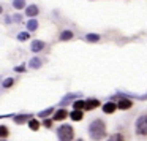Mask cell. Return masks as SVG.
<instances>
[{"mask_svg":"<svg viewBox=\"0 0 147 141\" xmlns=\"http://www.w3.org/2000/svg\"><path fill=\"white\" fill-rule=\"evenodd\" d=\"M89 135L93 141H100L106 136V124L101 119H95L89 125Z\"/></svg>","mask_w":147,"mask_h":141,"instance_id":"cell-1","label":"cell"},{"mask_svg":"<svg viewBox=\"0 0 147 141\" xmlns=\"http://www.w3.org/2000/svg\"><path fill=\"white\" fill-rule=\"evenodd\" d=\"M13 7L16 10H22L26 8V0H13Z\"/></svg>","mask_w":147,"mask_h":141,"instance_id":"cell-20","label":"cell"},{"mask_svg":"<svg viewBox=\"0 0 147 141\" xmlns=\"http://www.w3.org/2000/svg\"><path fill=\"white\" fill-rule=\"evenodd\" d=\"M32 119V114H16L13 117V121H14V124H27V122Z\"/></svg>","mask_w":147,"mask_h":141,"instance_id":"cell-4","label":"cell"},{"mask_svg":"<svg viewBox=\"0 0 147 141\" xmlns=\"http://www.w3.org/2000/svg\"><path fill=\"white\" fill-rule=\"evenodd\" d=\"M84 106H86V102H84V100H76V102L73 103V108L78 109V111H82Z\"/></svg>","mask_w":147,"mask_h":141,"instance_id":"cell-21","label":"cell"},{"mask_svg":"<svg viewBox=\"0 0 147 141\" xmlns=\"http://www.w3.org/2000/svg\"><path fill=\"white\" fill-rule=\"evenodd\" d=\"M45 41H41V40H35V41L30 45V49H32V52H40L45 49Z\"/></svg>","mask_w":147,"mask_h":141,"instance_id":"cell-8","label":"cell"},{"mask_svg":"<svg viewBox=\"0 0 147 141\" xmlns=\"http://www.w3.org/2000/svg\"><path fill=\"white\" fill-rule=\"evenodd\" d=\"M29 127H30V130L36 132L40 128V122L36 121V119H30V121H29Z\"/></svg>","mask_w":147,"mask_h":141,"instance_id":"cell-22","label":"cell"},{"mask_svg":"<svg viewBox=\"0 0 147 141\" xmlns=\"http://www.w3.org/2000/svg\"><path fill=\"white\" fill-rule=\"evenodd\" d=\"M3 13V7H2V5H0V14Z\"/></svg>","mask_w":147,"mask_h":141,"instance_id":"cell-28","label":"cell"},{"mask_svg":"<svg viewBox=\"0 0 147 141\" xmlns=\"http://www.w3.org/2000/svg\"><path fill=\"white\" fill-rule=\"evenodd\" d=\"M13 21H16V22H21V14H14V16H13Z\"/></svg>","mask_w":147,"mask_h":141,"instance_id":"cell-27","label":"cell"},{"mask_svg":"<svg viewBox=\"0 0 147 141\" xmlns=\"http://www.w3.org/2000/svg\"><path fill=\"white\" fill-rule=\"evenodd\" d=\"M38 13H40V8L36 7V5H27V7H26V14H27V18H35Z\"/></svg>","mask_w":147,"mask_h":141,"instance_id":"cell-7","label":"cell"},{"mask_svg":"<svg viewBox=\"0 0 147 141\" xmlns=\"http://www.w3.org/2000/svg\"><path fill=\"white\" fill-rule=\"evenodd\" d=\"M43 125H45L46 128H51V127H52V119H45V122H43Z\"/></svg>","mask_w":147,"mask_h":141,"instance_id":"cell-25","label":"cell"},{"mask_svg":"<svg viewBox=\"0 0 147 141\" xmlns=\"http://www.w3.org/2000/svg\"><path fill=\"white\" fill-rule=\"evenodd\" d=\"M57 136H59V141H73V138H74L73 127L68 125V124L60 125L59 130H57Z\"/></svg>","mask_w":147,"mask_h":141,"instance_id":"cell-2","label":"cell"},{"mask_svg":"<svg viewBox=\"0 0 147 141\" xmlns=\"http://www.w3.org/2000/svg\"><path fill=\"white\" fill-rule=\"evenodd\" d=\"M0 141H5V140H0Z\"/></svg>","mask_w":147,"mask_h":141,"instance_id":"cell-30","label":"cell"},{"mask_svg":"<svg viewBox=\"0 0 147 141\" xmlns=\"http://www.w3.org/2000/svg\"><path fill=\"white\" fill-rule=\"evenodd\" d=\"M29 38H30L29 32H21L19 35H18V40H19V41H26V40H29Z\"/></svg>","mask_w":147,"mask_h":141,"instance_id":"cell-24","label":"cell"},{"mask_svg":"<svg viewBox=\"0 0 147 141\" xmlns=\"http://www.w3.org/2000/svg\"><path fill=\"white\" fill-rule=\"evenodd\" d=\"M8 135H10V130L7 125H0V140H5Z\"/></svg>","mask_w":147,"mask_h":141,"instance_id":"cell-17","label":"cell"},{"mask_svg":"<svg viewBox=\"0 0 147 141\" xmlns=\"http://www.w3.org/2000/svg\"><path fill=\"white\" fill-rule=\"evenodd\" d=\"M100 106V100L98 98H89L86 100V106H84V109L86 111H90V109H95Z\"/></svg>","mask_w":147,"mask_h":141,"instance_id":"cell-5","label":"cell"},{"mask_svg":"<svg viewBox=\"0 0 147 141\" xmlns=\"http://www.w3.org/2000/svg\"><path fill=\"white\" fill-rule=\"evenodd\" d=\"M136 133L139 136H147V114H141L136 119Z\"/></svg>","mask_w":147,"mask_h":141,"instance_id":"cell-3","label":"cell"},{"mask_svg":"<svg viewBox=\"0 0 147 141\" xmlns=\"http://www.w3.org/2000/svg\"><path fill=\"white\" fill-rule=\"evenodd\" d=\"M36 29H38V21H36V18H30V19L27 21V30L35 32Z\"/></svg>","mask_w":147,"mask_h":141,"instance_id":"cell-11","label":"cell"},{"mask_svg":"<svg viewBox=\"0 0 147 141\" xmlns=\"http://www.w3.org/2000/svg\"><path fill=\"white\" fill-rule=\"evenodd\" d=\"M68 116V111L67 109H63V108H60V109H57V111H54V116H52V121H63L65 117Z\"/></svg>","mask_w":147,"mask_h":141,"instance_id":"cell-6","label":"cell"},{"mask_svg":"<svg viewBox=\"0 0 147 141\" xmlns=\"http://www.w3.org/2000/svg\"><path fill=\"white\" fill-rule=\"evenodd\" d=\"M79 97H81V94H68V95H65L63 98H62L60 106L65 105V103H68V102H71V100H74V98H79Z\"/></svg>","mask_w":147,"mask_h":141,"instance_id":"cell-13","label":"cell"},{"mask_svg":"<svg viewBox=\"0 0 147 141\" xmlns=\"http://www.w3.org/2000/svg\"><path fill=\"white\" fill-rule=\"evenodd\" d=\"M115 109H117V103H114V102H108V103L103 105V111H105L106 114H112Z\"/></svg>","mask_w":147,"mask_h":141,"instance_id":"cell-10","label":"cell"},{"mask_svg":"<svg viewBox=\"0 0 147 141\" xmlns=\"http://www.w3.org/2000/svg\"><path fill=\"white\" fill-rule=\"evenodd\" d=\"M76 141H84V140H76Z\"/></svg>","mask_w":147,"mask_h":141,"instance_id":"cell-29","label":"cell"},{"mask_svg":"<svg viewBox=\"0 0 147 141\" xmlns=\"http://www.w3.org/2000/svg\"><path fill=\"white\" fill-rule=\"evenodd\" d=\"M14 71H18V73H22V71H26V65H19V67L14 68Z\"/></svg>","mask_w":147,"mask_h":141,"instance_id":"cell-26","label":"cell"},{"mask_svg":"<svg viewBox=\"0 0 147 141\" xmlns=\"http://www.w3.org/2000/svg\"><path fill=\"white\" fill-rule=\"evenodd\" d=\"M108 141H125V136L122 133H112L111 136L108 138Z\"/></svg>","mask_w":147,"mask_h":141,"instance_id":"cell-18","label":"cell"},{"mask_svg":"<svg viewBox=\"0 0 147 141\" xmlns=\"http://www.w3.org/2000/svg\"><path fill=\"white\" fill-rule=\"evenodd\" d=\"M52 113H54V108L51 106V108H48V109H43V111H40V114H38V116H40L41 119H46V117H49V116H51Z\"/></svg>","mask_w":147,"mask_h":141,"instance_id":"cell-16","label":"cell"},{"mask_svg":"<svg viewBox=\"0 0 147 141\" xmlns=\"http://www.w3.org/2000/svg\"><path fill=\"white\" fill-rule=\"evenodd\" d=\"M29 67L33 68V70H36V68L41 67V60H40L38 57H32V59H30V62H29Z\"/></svg>","mask_w":147,"mask_h":141,"instance_id":"cell-15","label":"cell"},{"mask_svg":"<svg viewBox=\"0 0 147 141\" xmlns=\"http://www.w3.org/2000/svg\"><path fill=\"white\" fill-rule=\"evenodd\" d=\"M86 40L90 43H96V41H100V35H96V33H87Z\"/></svg>","mask_w":147,"mask_h":141,"instance_id":"cell-19","label":"cell"},{"mask_svg":"<svg viewBox=\"0 0 147 141\" xmlns=\"http://www.w3.org/2000/svg\"><path fill=\"white\" fill-rule=\"evenodd\" d=\"M70 117L73 119V121L79 122V121H82V117H84V113H82V111H78V109H73V111L70 113Z\"/></svg>","mask_w":147,"mask_h":141,"instance_id":"cell-12","label":"cell"},{"mask_svg":"<svg viewBox=\"0 0 147 141\" xmlns=\"http://www.w3.org/2000/svg\"><path fill=\"white\" fill-rule=\"evenodd\" d=\"M14 81H16L14 78H7V79L2 83V87H5V89H10V87L14 84Z\"/></svg>","mask_w":147,"mask_h":141,"instance_id":"cell-23","label":"cell"},{"mask_svg":"<svg viewBox=\"0 0 147 141\" xmlns=\"http://www.w3.org/2000/svg\"><path fill=\"white\" fill-rule=\"evenodd\" d=\"M59 38H60V41H68V40L73 38V32H71V30H63Z\"/></svg>","mask_w":147,"mask_h":141,"instance_id":"cell-14","label":"cell"},{"mask_svg":"<svg viewBox=\"0 0 147 141\" xmlns=\"http://www.w3.org/2000/svg\"><path fill=\"white\" fill-rule=\"evenodd\" d=\"M131 106H133V103H131V100H128V98H120L119 100V103H117V108L119 109H130Z\"/></svg>","mask_w":147,"mask_h":141,"instance_id":"cell-9","label":"cell"}]
</instances>
